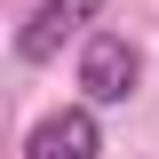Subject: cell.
Wrapping results in <instances>:
<instances>
[{"label": "cell", "mask_w": 159, "mask_h": 159, "mask_svg": "<svg viewBox=\"0 0 159 159\" xmlns=\"http://www.w3.org/2000/svg\"><path fill=\"white\" fill-rule=\"evenodd\" d=\"M143 80V56L127 32H88L80 40V88H88V103H127Z\"/></svg>", "instance_id": "6da1fadb"}, {"label": "cell", "mask_w": 159, "mask_h": 159, "mask_svg": "<svg viewBox=\"0 0 159 159\" xmlns=\"http://www.w3.org/2000/svg\"><path fill=\"white\" fill-rule=\"evenodd\" d=\"M96 16H103V0H40L32 24L16 32V56H24V64H56V56H64V40H80Z\"/></svg>", "instance_id": "7a4b0ae2"}, {"label": "cell", "mask_w": 159, "mask_h": 159, "mask_svg": "<svg viewBox=\"0 0 159 159\" xmlns=\"http://www.w3.org/2000/svg\"><path fill=\"white\" fill-rule=\"evenodd\" d=\"M103 151V127L88 103H64V111H48L32 127V143H24V159H96Z\"/></svg>", "instance_id": "3957f363"}]
</instances>
